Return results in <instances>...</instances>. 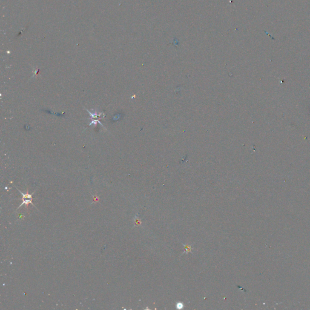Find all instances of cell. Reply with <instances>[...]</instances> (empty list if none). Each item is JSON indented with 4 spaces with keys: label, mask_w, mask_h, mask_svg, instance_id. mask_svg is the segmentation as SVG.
Returning a JSON list of instances; mask_svg holds the SVG:
<instances>
[{
    "label": "cell",
    "mask_w": 310,
    "mask_h": 310,
    "mask_svg": "<svg viewBox=\"0 0 310 310\" xmlns=\"http://www.w3.org/2000/svg\"><path fill=\"white\" fill-rule=\"evenodd\" d=\"M17 190L19 191V193H21V195H23V198H22V200H23V203H22V204L19 205V207H18V208H19V207H21L23 205H25L26 208H27L29 204H31L32 205H33V206H35L34 204L32 202V199H32V195L34 194L35 192H33L32 194H29L28 193V190H27V193L24 194V193H22L21 191H19V189H17Z\"/></svg>",
    "instance_id": "cell-1"
}]
</instances>
